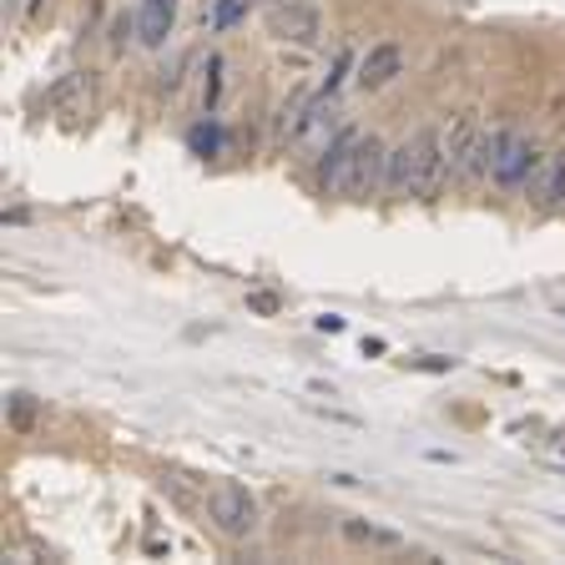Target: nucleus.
<instances>
[{
  "mask_svg": "<svg viewBox=\"0 0 565 565\" xmlns=\"http://www.w3.org/2000/svg\"><path fill=\"white\" fill-rule=\"evenodd\" d=\"M551 162V157H541V147L525 137V131L515 127H494V167H490V182L494 188H510V192H525L535 177H541V167Z\"/></svg>",
  "mask_w": 565,
  "mask_h": 565,
  "instance_id": "2",
  "label": "nucleus"
},
{
  "mask_svg": "<svg viewBox=\"0 0 565 565\" xmlns=\"http://www.w3.org/2000/svg\"><path fill=\"white\" fill-rule=\"evenodd\" d=\"M445 147H449V177L459 188H480L494 167V131H480V121L470 111H459L445 127Z\"/></svg>",
  "mask_w": 565,
  "mask_h": 565,
  "instance_id": "1",
  "label": "nucleus"
},
{
  "mask_svg": "<svg viewBox=\"0 0 565 565\" xmlns=\"http://www.w3.org/2000/svg\"><path fill=\"white\" fill-rule=\"evenodd\" d=\"M530 198H535V207H545V212H561L565 207V152H555L551 162L541 167V177L530 182Z\"/></svg>",
  "mask_w": 565,
  "mask_h": 565,
  "instance_id": "11",
  "label": "nucleus"
},
{
  "mask_svg": "<svg viewBox=\"0 0 565 565\" xmlns=\"http://www.w3.org/2000/svg\"><path fill=\"white\" fill-rule=\"evenodd\" d=\"M409 167H414V152H409V137H404L399 147H388L384 192H394V198H409Z\"/></svg>",
  "mask_w": 565,
  "mask_h": 565,
  "instance_id": "13",
  "label": "nucleus"
},
{
  "mask_svg": "<svg viewBox=\"0 0 565 565\" xmlns=\"http://www.w3.org/2000/svg\"><path fill=\"white\" fill-rule=\"evenodd\" d=\"M409 152H414V167H409V198L429 202L449 177V147H445V127H419L409 137Z\"/></svg>",
  "mask_w": 565,
  "mask_h": 565,
  "instance_id": "3",
  "label": "nucleus"
},
{
  "mask_svg": "<svg viewBox=\"0 0 565 565\" xmlns=\"http://www.w3.org/2000/svg\"><path fill=\"white\" fill-rule=\"evenodd\" d=\"M207 520L223 530L227 541H247V535L258 530V500H253L243 484L223 480L207 490Z\"/></svg>",
  "mask_w": 565,
  "mask_h": 565,
  "instance_id": "4",
  "label": "nucleus"
},
{
  "mask_svg": "<svg viewBox=\"0 0 565 565\" xmlns=\"http://www.w3.org/2000/svg\"><path fill=\"white\" fill-rule=\"evenodd\" d=\"M384 162H388V152H384V141L374 137V131H359V152H353V192L349 198L353 202H364V198H374L379 188H384Z\"/></svg>",
  "mask_w": 565,
  "mask_h": 565,
  "instance_id": "7",
  "label": "nucleus"
},
{
  "mask_svg": "<svg viewBox=\"0 0 565 565\" xmlns=\"http://www.w3.org/2000/svg\"><path fill=\"white\" fill-rule=\"evenodd\" d=\"M46 106L56 117H82L86 106H92V71H66L46 92Z\"/></svg>",
  "mask_w": 565,
  "mask_h": 565,
  "instance_id": "9",
  "label": "nucleus"
},
{
  "mask_svg": "<svg viewBox=\"0 0 565 565\" xmlns=\"http://www.w3.org/2000/svg\"><path fill=\"white\" fill-rule=\"evenodd\" d=\"M339 530H343V541L364 545V551H388V555H394V551H404V545H409L399 530H384V525H374V520H343Z\"/></svg>",
  "mask_w": 565,
  "mask_h": 565,
  "instance_id": "12",
  "label": "nucleus"
},
{
  "mask_svg": "<svg viewBox=\"0 0 565 565\" xmlns=\"http://www.w3.org/2000/svg\"><path fill=\"white\" fill-rule=\"evenodd\" d=\"M177 25V0H137V31L141 46H167V35Z\"/></svg>",
  "mask_w": 565,
  "mask_h": 565,
  "instance_id": "10",
  "label": "nucleus"
},
{
  "mask_svg": "<svg viewBox=\"0 0 565 565\" xmlns=\"http://www.w3.org/2000/svg\"><path fill=\"white\" fill-rule=\"evenodd\" d=\"M131 31H137V15H117V21H111V51H127Z\"/></svg>",
  "mask_w": 565,
  "mask_h": 565,
  "instance_id": "14",
  "label": "nucleus"
},
{
  "mask_svg": "<svg viewBox=\"0 0 565 565\" xmlns=\"http://www.w3.org/2000/svg\"><path fill=\"white\" fill-rule=\"evenodd\" d=\"M353 152H359V131L343 127L339 137H333V147L323 152V167H318L323 198H349L353 192Z\"/></svg>",
  "mask_w": 565,
  "mask_h": 565,
  "instance_id": "6",
  "label": "nucleus"
},
{
  "mask_svg": "<svg viewBox=\"0 0 565 565\" xmlns=\"http://www.w3.org/2000/svg\"><path fill=\"white\" fill-rule=\"evenodd\" d=\"M268 31L288 46H318V35H323V15L303 0H278L268 11Z\"/></svg>",
  "mask_w": 565,
  "mask_h": 565,
  "instance_id": "5",
  "label": "nucleus"
},
{
  "mask_svg": "<svg viewBox=\"0 0 565 565\" xmlns=\"http://www.w3.org/2000/svg\"><path fill=\"white\" fill-rule=\"evenodd\" d=\"M404 71V51L394 46V41H379V46H369L364 56H359V92H379V86H388L394 76Z\"/></svg>",
  "mask_w": 565,
  "mask_h": 565,
  "instance_id": "8",
  "label": "nucleus"
},
{
  "mask_svg": "<svg viewBox=\"0 0 565 565\" xmlns=\"http://www.w3.org/2000/svg\"><path fill=\"white\" fill-rule=\"evenodd\" d=\"M237 15H243V0H223V6H217V15H212V25H233Z\"/></svg>",
  "mask_w": 565,
  "mask_h": 565,
  "instance_id": "15",
  "label": "nucleus"
}]
</instances>
